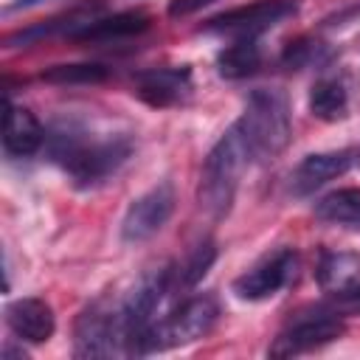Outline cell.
I'll return each instance as SVG.
<instances>
[{
	"label": "cell",
	"instance_id": "21",
	"mask_svg": "<svg viewBox=\"0 0 360 360\" xmlns=\"http://www.w3.org/2000/svg\"><path fill=\"white\" fill-rule=\"evenodd\" d=\"M321 48H323L321 42L295 39V42H290V45L284 48V62H287L290 68H304V65H309V62H315V59H318Z\"/></svg>",
	"mask_w": 360,
	"mask_h": 360
},
{
	"label": "cell",
	"instance_id": "20",
	"mask_svg": "<svg viewBox=\"0 0 360 360\" xmlns=\"http://www.w3.org/2000/svg\"><path fill=\"white\" fill-rule=\"evenodd\" d=\"M110 76L104 65L96 62H73V65H53L42 70V79L51 84H98Z\"/></svg>",
	"mask_w": 360,
	"mask_h": 360
},
{
	"label": "cell",
	"instance_id": "22",
	"mask_svg": "<svg viewBox=\"0 0 360 360\" xmlns=\"http://www.w3.org/2000/svg\"><path fill=\"white\" fill-rule=\"evenodd\" d=\"M329 307L338 312V315H360V278L354 284H349L346 290L340 292H332L329 298Z\"/></svg>",
	"mask_w": 360,
	"mask_h": 360
},
{
	"label": "cell",
	"instance_id": "24",
	"mask_svg": "<svg viewBox=\"0 0 360 360\" xmlns=\"http://www.w3.org/2000/svg\"><path fill=\"white\" fill-rule=\"evenodd\" d=\"M39 3H45V0H20V3H14L11 8H31V6H39Z\"/></svg>",
	"mask_w": 360,
	"mask_h": 360
},
{
	"label": "cell",
	"instance_id": "12",
	"mask_svg": "<svg viewBox=\"0 0 360 360\" xmlns=\"http://www.w3.org/2000/svg\"><path fill=\"white\" fill-rule=\"evenodd\" d=\"M6 323L20 340H28V343H45L56 329L53 309L42 298H20L8 304Z\"/></svg>",
	"mask_w": 360,
	"mask_h": 360
},
{
	"label": "cell",
	"instance_id": "18",
	"mask_svg": "<svg viewBox=\"0 0 360 360\" xmlns=\"http://www.w3.org/2000/svg\"><path fill=\"white\" fill-rule=\"evenodd\" d=\"M318 284L323 292H340L360 278V256L357 253H323L318 262Z\"/></svg>",
	"mask_w": 360,
	"mask_h": 360
},
{
	"label": "cell",
	"instance_id": "16",
	"mask_svg": "<svg viewBox=\"0 0 360 360\" xmlns=\"http://www.w3.org/2000/svg\"><path fill=\"white\" fill-rule=\"evenodd\" d=\"M217 259V248L211 239L205 242H197L180 264L169 267V292H180V290H191L197 287V281H202V276L208 273V267L214 264Z\"/></svg>",
	"mask_w": 360,
	"mask_h": 360
},
{
	"label": "cell",
	"instance_id": "6",
	"mask_svg": "<svg viewBox=\"0 0 360 360\" xmlns=\"http://www.w3.org/2000/svg\"><path fill=\"white\" fill-rule=\"evenodd\" d=\"M295 11H298V0H256V3L236 6L231 11H222V14L211 17L202 25V31L231 37V39H239V37H253L256 39L259 34L284 22Z\"/></svg>",
	"mask_w": 360,
	"mask_h": 360
},
{
	"label": "cell",
	"instance_id": "1",
	"mask_svg": "<svg viewBox=\"0 0 360 360\" xmlns=\"http://www.w3.org/2000/svg\"><path fill=\"white\" fill-rule=\"evenodd\" d=\"M132 152V143L127 135H107V138H90L84 129L62 127L48 141V155L53 163H59L68 177L79 188H93L104 183L110 174H115Z\"/></svg>",
	"mask_w": 360,
	"mask_h": 360
},
{
	"label": "cell",
	"instance_id": "5",
	"mask_svg": "<svg viewBox=\"0 0 360 360\" xmlns=\"http://www.w3.org/2000/svg\"><path fill=\"white\" fill-rule=\"evenodd\" d=\"M340 335H343V315H338L329 304L309 307V309L295 312L284 323L278 338L270 343L267 354L270 357H295V354L321 349Z\"/></svg>",
	"mask_w": 360,
	"mask_h": 360
},
{
	"label": "cell",
	"instance_id": "4",
	"mask_svg": "<svg viewBox=\"0 0 360 360\" xmlns=\"http://www.w3.org/2000/svg\"><path fill=\"white\" fill-rule=\"evenodd\" d=\"M217 318H219V304L211 292L188 295L163 321H155L149 326V332L143 335V343H141V354L194 343L214 329Z\"/></svg>",
	"mask_w": 360,
	"mask_h": 360
},
{
	"label": "cell",
	"instance_id": "10",
	"mask_svg": "<svg viewBox=\"0 0 360 360\" xmlns=\"http://www.w3.org/2000/svg\"><path fill=\"white\" fill-rule=\"evenodd\" d=\"M135 96L149 107H174L191 96V68H149L135 76Z\"/></svg>",
	"mask_w": 360,
	"mask_h": 360
},
{
	"label": "cell",
	"instance_id": "17",
	"mask_svg": "<svg viewBox=\"0 0 360 360\" xmlns=\"http://www.w3.org/2000/svg\"><path fill=\"white\" fill-rule=\"evenodd\" d=\"M315 217L329 222V225H343V228H360V188H338L323 194L315 202Z\"/></svg>",
	"mask_w": 360,
	"mask_h": 360
},
{
	"label": "cell",
	"instance_id": "23",
	"mask_svg": "<svg viewBox=\"0 0 360 360\" xmlns=\"http://www.w3.org/2000/svg\"><path fill=\"white\" fill-rule=\"evenodd\" d=\"M211 3H217V0H169V8L166 11H169V17L183 20V17H191V14L202 11Z\"/></svg>",
	"mask_w": 360,
	"mask_h": 360
},
{
	"label": "cell",
	"instance_id": "15",
	"mask_svg": "<svg viewBox=\"0 0 360 360\" xmlns=\"http://www.w3.org/2000/svg\"><path fill=\"white\" fill-rule=\"evenodd\" d=\"M262 68V48L253 37H239L217 53V70L225 79H248Z\"/></svg>",
	"mask_w": 360,
	"mask_h": 360
},
{
	"label": "cell",
	"instance_id": "11",
	"mask_svg": "<svg viewBox=\"0 0 360 360\" xmlns=\"http://www.w3.org/2000/svg\"><path fill=\"white\" fill-rule=\"evenodd\" d=\"M352 152L349 149H340V152H318V155H307L295 172H292V194L304 197V194H312L315 188L326 186L329 180L340 177L349 172L352 166Z\"/></svg>",
	"mask_w": 360,
	"mask_h": 360
},
{
	"label": "cell",
	"instance_id": "14",
	"mask_svg": "<svg viewBox=\"0 0 360 360\" xmlns=\"http://www.w3.org/2000/svg\"><path fill=\"white\" fill-rule=\"evenodd\" d=\"M45 141L42 124L37 121V115L25 107H17L8 101L6 107V121H3V146L8 155L14 158H28L34 155Z\"/></svg>",
	"mask_w": 360,
	"mask_h": 360
},
{
	"label": "cell",
	"instance_id": "9",
	"mask_svg": "<svg viewBox=\"0 0 360 360\" xmlns=\"http://www.w3.org/2000/svg\"><path fill=\"white\" fill-rule=\"evenodd\" d=\"M73 354L76 357L121 354L118 329H115V304H110L107 298H98L87 309H82L73 329Z\"/></svg>",
	"mask_w": 360,
	"mask_h": 360
},
{
	"label": "cell",
	"instance_id": "19",
	"mask_svg": "<svg viewBox=\"0 0 360 360\" xmlns=\"http://www.w3.org/2000/svg\"><path fill=\"white\" fill-rule=\"evenodd\" d=\"M349 110V93L340 79H318L309 90V112L321 121H338Z\"/></svg>",
	"mask_w": 360,
	"mask_h": 360
},
{
	"label": "cell",
	"instance_id": "2",
	"mask_svg": "<svg viewBox=\"0 0 360 360\" xmlns=\"http://www.w3.org/2000/svg\"><path fill=\"white\" fill-rule=\"evenodd\" d=\"M250 160L253 158H250V149L245 143L239 124H231L225 135L211 146L202 163V174H200L197 200H200V208L211 219H222L231 211L236 188H239V177Z\"/></svg>",
	"mask_w": 360,
	"mask_h": 360
},
{
	"label": "cell",
	"instance_id": "8",
	"mask_svg": "<svg viewBox=\"0 0 360 360\" xmlns=\"http://www.w3.org/2000/svg\"><path fill=\"white\" fill-rule=\"evenodd\" d=\"M172 211H174V188L169 180H163L129 202V208L121 219V239L127 245L152 239L169 222Z\"/></svg>",
	"mask_w": 360,
	"mask_h": 360
},
{
	"label": "cell",
	"instance_id": "3",
	"mask_svg": "<svg viewBox=\"0 0 360 360\" xmlns=\"http://www.w3.org/2000/svg\"><path fill=\"white\" fill-rule=\"evenodd\" d=\"M253 160H273L278 158L292 135L290 124V104L278 87H256L248 96L245 112L236 121Z\"/></svg>",
	"mask_w": 360,
	"mask_h": 360
},
{
	"label": "cell",
	"instance_id": "13",
	"mask_svg": "<svg viewBox=\"0 0 360 360\" xmlns=\"http://www.w3.org/2000/svg\"><path fill=\"white\" fill-rule=\"evenodd\" d=\"M152 25V17L146 11H118L110 17H90L84 25H79L70 39L79 42H115V39H127V37H138Z\"/></svg>",
	"mask_w": 360,
	"mask_h": 360
},
{
	"label": "cell",
	"instance_id": "7",
	"mask_svg": "<svg viewBox=\"0 0 360 360\" xmlns=\"http://www.w3.org/2000/svg\"><path fill=\"white\" fill-rule=\"evenodd\" d=\"M298 273V256L292 248H278L259 259L233 281V295L242 301H264L281 292Z\"/></svg>",
	"mask_w": 360,
	"mask_h": 360
}]
</instances>
